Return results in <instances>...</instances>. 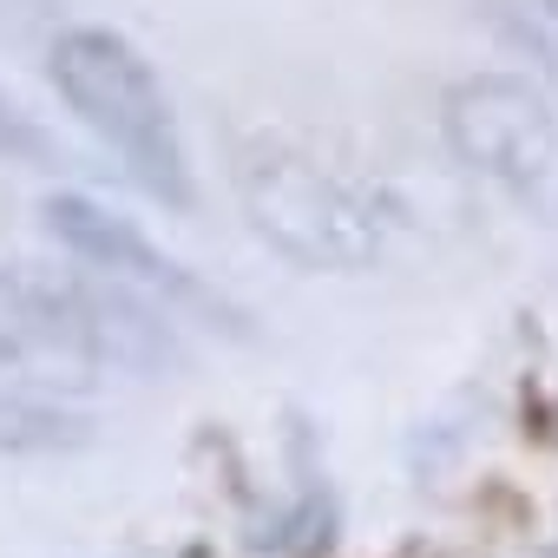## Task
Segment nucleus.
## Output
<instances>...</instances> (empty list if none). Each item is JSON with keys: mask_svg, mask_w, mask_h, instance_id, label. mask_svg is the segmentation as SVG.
<instances>
[{"mask_svg": "<svg viewBox=\"0 0 558 558\" xmlns=\"http://www.w3.org/2000/svg\"><path fill=\"white\" fill-rule=\"evenodd\" d=\"M342 538V499L329 493V480L316 466H303V486L256 519L250 532V551H269V558H323L329 545Z\"/></svg>", "mask_w": 558, "mask_h": 558, "instance_id": "6", "label": "nucleus"}, {"mask_svg": "<svg viewBox=\"0 0 558 558\" xmlns=\"http://www.w3.org/2000/svg\"><path fill=\"white\" fill-rule=\"evenodd\" d=\"M184 342L158 303L93 269L0 263V395H80L106 375H171Z\"/></svg>", "mask_w": 558, "mask_h": 558, "instance_id": "1", "label": "nucleus"}, {"mask_svg": "<svg viewBox=\"0 0 558 558\" xmlns=\"http://www.w3.org/2000/svg\"><path fill=\"white\" fill-rule=\"evenodd\" d=\"M40 217H47L53 243H60L80 269L112 276V283L138 290V296L158 303L171 323H204V329H217V336H250V316H243L217 283H204L191 263H178L171 250H158L132 217L106 210L99 197H86V191H53V197L40 204Z\"/></svg>", "mask_w": 558, "mask_h": 558, "instance_id": "5", "label": "nucleus"}, {"mask_svg": "<svg viewBox=\"0 0 558 558\" xmlns=\"http://www.w3.org/2000/svg\"><path fill=\"white\" fill-rule=\"evenodd\" d=\"M486 21L538 66V80L558 99V0H480Z\"/></svg>", "mask_w": 558, "mask_h": 558, "instance_id": "8", "label": "nucleus"}, {"mask_svg": "<svg viewBox=\"0 0 558 558\" xmlns=\"http://www.w3.org/2000/svg\"><path fill=\"white\" fill-rule=\"evenodd\" d=\"M0 158H8V165H40V171H53V165H60L53 132H47L40 119H27L8 93H0Z\"/></svg>", "mask_w": 558, "mask_h": 558, "instance_id": "9", "label": "nucleus"}, {"mask_svg": "<svg viewBox=\"0 0 558 558\" xmlns=\"http://www.w3.org/2000/svg\"><path fill=\"white\" fill-rule=\"evenodd\" d=\"M236 204L276 256L296 269H316V276L375 269L401 223V210L375 184H355V178L329 171L323 158L276 145V138H263L236 158Z\"/></svg>", "mask_w": 558, "mask_h": 558, "instance_id": "3", "label": "nucleus"}, {"mask_svg": "<svg viewBox=\"0 0 558 558\" xmlns=\"http://www.w3.org/2000/svg\"><path fill=\"white\" fill-rule=\"evenodd\" d=\"M93 440V421L60 401L0 395V453H73Z\"/></svg>", "mask_w": 558, "mask_h": 558, "instance_id": "7", "label": "nucleus"}, {"mask_svg": "<svg viewBox=\"0 0 558 558\" xmlns=\"http://www.w3.org/2000/svg\"><path fill=\"white\" fill-rule=\"evenodd\" d=\"M447 151L519 217L558 223V99L525 73H466L440 99Z\"/></svg>", "mask_w": 558, "mask_h": 558, "instance_id": "4", "label": "nucleus"}, {"mask_svg": "<svg viewBox=\"0 0 558 558\" xmlns=\"http://www.w3.org/2000/svg\"><path fill=\"white\" fill-rule=\"evenodd\" d=\"M47 80L66 99V112L119 158V171L151 204L165 210L197 204V178H191V151H184L171 93L119 27H66L47 47Z\"/></svg>", "mask_w": 558, "mask_h": 558, "instance_id": "2", "label": "nucleus"}]
</instances>
